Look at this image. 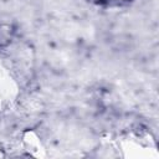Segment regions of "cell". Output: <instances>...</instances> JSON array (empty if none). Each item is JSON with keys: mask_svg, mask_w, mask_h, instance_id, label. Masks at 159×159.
<instances>
[{"mask_svg": "<svg viewBox=\"0 0 159 159\" xmlns=\"http://www.w3.org/2000/svg\"><path fill=\"white\" fill-rule=\"evenodd\" d=\"M98 5H106V6H120L128 4L130 0H91Z\"/></svg>", "mask_w": 159, "mask_h": 159, "instance_id": "1", "label": "cell"}]
</instances>
